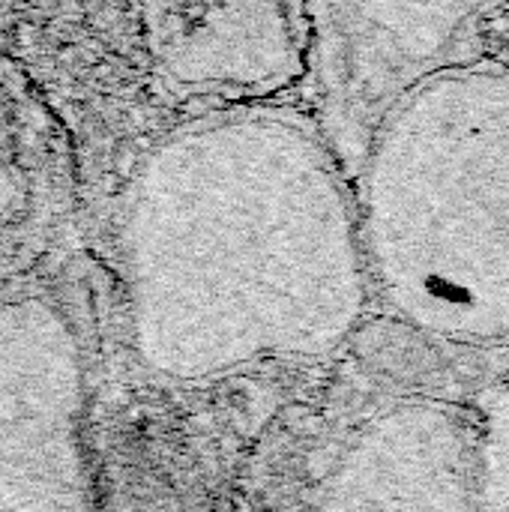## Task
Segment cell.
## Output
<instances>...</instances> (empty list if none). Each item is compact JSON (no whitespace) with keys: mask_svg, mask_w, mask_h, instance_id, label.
I'll return each instance as SVG.
<instances>
[{"mask_svg":"<svg viewBox=\"0 0 509 512\" xmlns=\"http://www.w3.org/2000/svg\"><path fill=\"white\" fill-rule=\"evenodd\" d=\"M87 375L63 309L0 300V510H87Z\"/></svg>","mask_w":509,"mask_h":512,"instance_id":"3","label":"cell"},{"mask_svg":"<svg viewBox=\"0 0 509 512\" xmlns=\"http://www.w3.org/2000/svg\"><path fill=\"white\" fill-rule=\"evenodd\" d=\"M372 291L405 324L509 348V69L450 63L381 114L360 159Z\"/></svg>","mask_w":509,"mask_h":512,"instance_id":"2","label":"cell"},{"mask_svg":"<svg viewBox=\"0 0 509 512\" xmlns=\"http://www.w3.org/2000/svg\"><path fill=\"white\" fill-rule=\"evenodd\" d=\"M480 417L450 402H399L369 417L318 480L324 510L477 507Z\"/></svg>","mask_w":509,"mask_h":512,"instance_id":"5","label":"cell"},{"mask_svg":"<svg viewBox=\"0 0 509 512\" xmlns=\"http://www.w3.org/2000/svg\"><path fill=\"white\" fill-rule=\"evenodd\" d=\"M21 192H24L21 174H18L15 156L9 153V144H6V135H3V123H0V222L12 216V210L21 201Z\"/></svg>","mask_w":509,"mask_h":512,"instance_id":"7","label":"cell"},{"mask_svg":"<svg viewBox=\"0 0 509 512\" xmlns=\"http://www.w3.org/2000/svg\"><path fill=\"white\" fill-rule=\"evenodd\" d=\"M132 348L192 384L261 360H318L372 285L348 174L321 123L234 105L159 138L120 210Z\"/></svg>","mask_w":509,"mask_h":512,"instance_id":"1","label":"cell"},{"mask_svg":"<svg viewBox=\"0 0 509 512\" xmlns=\"http://www.w3.org/2000/svg\"><path fill=\"white\" fill-rule=\"evenodd\" d=\"M150 69L180 102L249 105L309 72L306 0H138Z\"/></svg>","mask_w":509,"mask_h":512,"instance_id":"4","label":"cell"},{"mask_svg":"<svg viewBox=\"0 0 509 512\" xmlns=\"http://www.w3.org/2000/svg\"><path fill=\"white\" fill-rule=\"evenodd\" d=\"M483 405H495V408H507L509 411V396H504L501 390H489ZM489 456H504V453H489ZM486 459V456H480ZM477 507H509V471L504 474H495L489 480L480 483V492H477Z\"/></svg>","mask_w":509,"mask_h":512,"instance_id":"6","label":"cell"}]
</instances>
